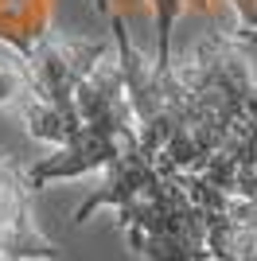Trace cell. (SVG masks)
<instances>
[{"label":"cell","mask_w":257,"mask_h":261,"mask_svg":"<svg viewBox=\"0 0 257 261\" xmlns=\"http://www.w3.org/2000/svg\"><path fill=\"white\" fill-rule=\"evenodd\" d=\"M78 133L55 156L32 164L23 179L32 191L51 179H74L82 172H106V184L70 211L74 222H86L101 207H113L128 246L148 261H211L207 257L203 218L183 195V187L152 164L140 144V125L128 106L121 66L101 55L94 70L74 90Z\"/></svg>","instance_id":"obj_1"},{"label":"cell","mask_w":257,"mask_h":261,"mask_svg":"<svg viewBox=\"0 0 257 261\" xmlns=\"http://www.w3.org/2000/svg\"><path fill=\"white\" fill-rule=\"evenodd\" d=\"M109 55V39H70V35L47 32L32 51L16 55V74H20V98L39 101L59 129L66 133V141L78 133V109H74V90L94 63Z\"/></svg>","instance_id":"obj_2"},{"label":"cell","mask_w":257,"mask_h":261,"mask_svg":"<svg viewBox=\"0 0 257 261\" xmlns=\"http://www.w3.org/2000/svg\"><path fill=\"white\" fill-rule=\"evenodd\" d=\"M63 246L43 238L32 222V187L0 152V261H59Z\"/></svg>","instance_id":"obj_3"},{"label":"cell","mask_w":257,"mask_h":261,"mask_svg":"<svg viewBox=\"0 0 257 261\" xmlns=\"http://www.w3.org/2000/svg\"><path fill=\"white\" fill-rule=\"evenodd\" d=\"M20 74H16V59H4L0 63V106H16L20 98Z\"/></svg>","instance_id":"obj_4"},{"label":"cell","mask_w":257,"mask_h":261,"mask_svg":"<svg viewBox=\"0 0 257 261\" xmlns=\"http://www.w3.org/2000/svg\"><path fill=\"white\" fill-rule=\"evenodd\" d=\"M226 32L234 35V39H242V43L257 47V28H226Z\"/></svg>","instance_id":"obj_5"}]
</instances>
